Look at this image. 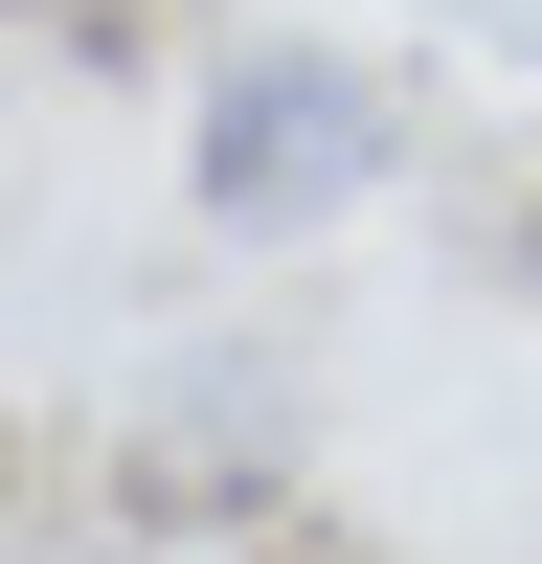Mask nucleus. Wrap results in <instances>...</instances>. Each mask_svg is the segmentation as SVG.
<instances>
[{
	"label": "nucleus",
	"mask_w": 542,
	"mask_h": 564,
	"mask_svg": "<svg viewBox=\"0 0 542 564\" xmlns=\"http://www.w3.org/2000/svg\"><path fill=\"white\" fill-rule=\"evenodd\" d=\"M181 181H204V226H249V249L361 226V204L406 181V90L339 68V45H226L204 113H181Z\"/></svg>",
	"instance_id": "nucleus-1"
},
{
	"label": "nucleus",
	"mask_w": 542,
	"mask_h": 564,
	"mask_svg": "<svg viewBox=\"0 0 542 564\" xmlns=\"http://www.w3.org/2000/svg\"><path fill=\"white\" fill-rule=\"evenodd\" d=\"M497 271H520V316H542V181H520V204H497Z\"/></svg>",
	"instance_id": "nucleus-2"
}]
</instances>
